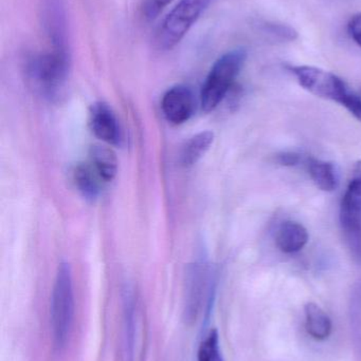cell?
Instances as JSON below:
<instances>
[{
    "label": "cell",
    "instance_id": "obj_17",
    "mask_svg": "<svg viewBox=\"0 0 361 361\" xmlns=\"http://www.w3.org/2000/svg\"><path fill=\"white\" fill-rule=\"evenodd\" d=\"M197 361H224L218 331H210L209 334L201 341L197 352Z\"/></svg>",
    "mask_w": 361,
    "mask_h": 361
},
{
    "label": "cell",
    "instance_id": "obj_14",
    "mask_svg": "<svg viewBox=\"0 0 361 361\" xmlns=\"http://www.w3.org/2000/svg\"><path fill=\"white\" fill-rule=\"evenodd\" d=\"M309 171L313 182L321 190L330 192L338 187V173L333 163L311 159L309 161Z\"/></svg>",
    "mask_w": 361,
    "mask_h": 361
},
{
    "label": "cell",
    "instance_id": "obj_7",
    "mask_svg": "<svg viewBox=\"0 0 361 361\" xmlns=\"http://www.w3.org/2000/svg\"><path fill=\"white\" fill-rule=\"evenodd\" d=\"M89 127L93 135L104 143L121 146L123 133L120 123L112 108L103 102H97L89 109Z\"/></svg>",
    "mask_w": 361,
    "mask_h": 361
},
{
    "label": "cell",
    "instance_id": "obj_13",
    "mask_svg": "<svg viewBox=\"0 0 361 361\" xmlns=\"http://www.w3.org/2000/svg\"><path fill=\"white\" fill-rule=\"evenodd\" d=\"M214 141L212 131H203L191 137L182 150L180 161L184 167H191L196 164L211 147Z\"/></svg>",
    "mask_w": 361,
    "mask_h": 361
},
{
    "label": "cell",
    "instance_id": "obj_1",
    "mask_svg": "<svg viewBox=\"0 0 361 361\" xmlns=\"http://www.w3.org/2000/svg\"><path fill=\"white\" fill-rule=\"evenodd\" d=\"M70 59L68 47H52L50 51L36 53L25 61V74L36 92L47 99L59 97L69 78Z\"/></svg>",
    "mask_w": 361,
    "mask_h": 361
},
{
    "label": "cell",
    "instance_id": "obj_11",
    "mask_svg": "<svg viewBox=\"0 0 361 361\" xmlns=\"http://www.w3.org/2000/svg\"><path fill=\"white\" fill-rule=\"evenodd\" d=\"M89 158L104 182H112L118 173V159L112 148L104 145L91 146Z\"/></svg>",
    "mask_w": 361,
    "mask_h": 361
},
{
    "label": "cell",
    "instance_id": "obj_12",
    "mask_svg": "<svg viewBox=\"0 0 361 361\" xmlns=\"http://www.w3.org/2000/svg\"><path fill=\"white\" fill-rule=\"evenodd\" d=\"M307 331L316 341H326L332 333V322L328 314L314 302L305 305Z\"/></svg>",
    "mask_w": 361,
    "mask_h": 361
},
{
    "label": "cell",
    "instance_id": "obj_3",
    "mask_svg": "<svg viewBox=\"0 0 361 361\" xmlns=\"http://www.w3.org/2000/svg\"><path fill=\"white\" fill-rule=\"evenodd\" d=\"M73 312L71 267L67 262H61L55 275L50 305L51 329L57 349H63L67 343L73 320Z\"/></svg>",
    "mask_w": 361,
    "mask_h": 361
},
{
    "label": "cell",
    "instance_id": "obj_16",
    "mask_svg": "<svg viewBox=\"0 0 361 361\" xmlns=\"http://www.w3.org/2000/svg\"><path fill=\"white\" fill-rule=\"evenodd\" d=\"M135 345V300L127 290L124 300V331H123V361H134Z\"/></svg>",
    "mask_w": 361,
    "mask_h": 361
},
{
    "label": "cell",
    "instance_id": "obj_5",
    "mask_svg": "<svg viewBox=\"0 0 361 361\" xmlns=\"http://www.w3.org/2000/svg\"><path fill=\"white\" fill-rule=\"evenodd\" d=\"M290 71L301 87L320 99L336 102L343 106V102L353 91L347 82L332 72L313 66H294Z\"/></svg>",
    "mask_w": 361,
    "mask_h": 361
},
{
    "label": "cell",
    "instance_id": "obj_9",
    "mask_svg": "<svg viewBox=\"0 0 361 361\" xmlns=\"http://www.w3.org/2000/svg\"><path fill=\"white\" fill-rule=\"evenodd\" d=\"M72 179L78 192L89 201H95L101 195L105 184L91 163H80L72 171Z\"/></svg>",
    "mask_w": 361,
    "mask_h": 361
},
{
    "label": "cell",
    "instance_id": "obj_15",
    "mask_svg": "<svg viewBox=\"0 0 361 361\" xmlns=\"http://www.w3.org/2000/svg\"><path fill=\"white\" fill-rule=\"evenodd\" d=\"M201 290H203V271L199 264L195 265L190 273L187 286L186 320L193 322L196 319L201 307Z\"/></svg>",
    "mask_w": 361,
    "mask_h": 361
},
{
    "label": "cell",
    "instance_id": "obj_8",
    "mask_svg": "<svg viewBox=\"0 0 361 361\" xmlns=\"http://www.w3.org/2000/svg\"><path fill=\"white\" fill-rule=\"evenodd\" d=\"M161 109L171 124L180 125L188 122L195 109L192 90L184 85L172 87L163 94Z\"/></svg>",
    "mask_w": 361,
    "mask_h": 361
},
{
    "label": "cell",
    "instance_id": "obj_18",
    "mask_svg": "<svg viewBox=\"0 0 361 361\" xmlns=\"http://www.w3.org/2000/svg\"><path fill=\"white\" fill-rule=\"evenodd\" d=\"M263 31L281 39L294 40L297 37V32L292 27L279 23H266L263 25Z\"/></svg>",
    "mask_w": 361,
    "mask_h": 361
},
{
    "label": "cell",
    "instance_id": "obj_2",
    "mask_svg": "<svg viewBox=\"0 0 361 361\" xmlns=\"http://www.w3.org/2000/svg\"><path fill=\"white\" fill-rule=\"evenodd\" d=\"M246 59L247 52L244 49H235L214 63L201 89V106L203 112L209 114L222 103L243 69Z\"/></svg>",
    "mask_w": 361,
    "mask_h": 361
},
{
    "label": "cell",
    "instance_id": "obj_22",
    "mask_svg": "<svg viewBox=\"0 0 361 361\" xmlns=\"http://www.w3.org/2000/svg\"><path fill=\"white\" fill-rule=\"evenodd\" d=\"M278 162L284 166H295L300 162V157L295 152H284L278 156Z\"/></svg>",
    "mask_w": 361,
    "mask_h": 361
},
{
    "label": "cell",
    "instance_id": "obj_21",
    "mask_svg": "<svg viewBox=\"0 0 361 361\" xmlns=\"http://www.w3.org/2000/svg\"><path fill=\"white\" fill-rule=\"evenodd\" d=\"M350 36L361 48V12L356 13L350 18L348 23Z\"/></svg>",
    "mask_w": 361,
    "mask_h": 361
},
{
    "label": "cell",
    "instance_id": "obj_10",
    "mask_svg": "<svg viewBox=\"0 0 361 361\" xmlns=\"http://www.w3.org/2000/svg\"><path fill=\"white\" fill-rule=\"evenodd\" d=\"M309 231L302 224L288 221L278 229L276 243L281 252L292 254L302 250L309 242Z\"/></svg>",
    "mask_w": 361,
    "mask_h": 361
},
{
    "label": "cell",
    "instance_id": "obj_20",
    "mask_svg": "<svg viewBox=\"0 0 361 361\" xmlns=\"http://www.w3.org/2000/svg\"><path fill=\"white\" fill-rule=\"evenodd\" d=\"M343 107L353 114L358 121L361 122V97L356 93L352 92L349 97L345 99L343 104Z\"/></svg>",
    "mask_w": 361,
    "mask_h": 361
},
{
    "label": "cell",
    "instance_id": "obj_19",
    "mask_svg": "<svg viewBox=\"0 0 361 361\" xmlns=\"http://www.w3.org/2000/svg\"><path fill=\"white\" fill-rule=\"evenodd\" d=\"M173 0H146L144 4V14L146 18L154 19L158 16L159 13L171 4Z\"/></svg>",
    "mask_w": 361,
    "mask_h": 361
},
{
    "label": "cell",
    "instance_id": "obj_6",
    "mask_svg": "<svg viewBox=\"0 0 361 361\" xmlns=\"http://www.w3.org/2000/svg\"><path fill=\"white\" fill-rule=\"evenodd\" d=\"M341 223L352 252L361 261V160L354 166L341 201Z\"/></svg>",
    "mask_w": 361,
    "mask_h": 361
},
{
    "label": "cell",
    "instance_id": "obj_4",
    "mask_svg": "<svg viewBox=\"0 0 361 361\" xmlns=\"http://www.w3.org/2000/svg\"><path fill=\"white\" fill-rule=\"evenodd\" d=\"M211 0H180L161 23L157 32V44L162 50H171L182 42L196 23Z\"/></svg>",
    "mask_w": 361,
    "mask_h": 361
}]
</instances>
